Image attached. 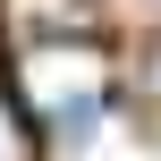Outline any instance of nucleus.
<instances>
[{"mask_svg": "<svg viewBox=\"0 0 161 161\" xmlns=\"http://www.w3.org/2000/svg\"><path fill=\"white\" fill-rule=\"evenodd\" d=\"M0 161H42L34 153V119H25L17 93H0Z\"/></svg>", "mask_w": 161, "mask_h": 161, "instance_id": "obj_1", "label": "nucleus"}, {"mask_svg": "<svg viewBox=\"0 0 161 161\" xmlns=\"http://www.w3.org/2000/svg\"><path fill=\"white\" fill-rule=\"evenodd\" d=\"M136 110H144V119L161 127V51L144 59V68H136Z\"/></svg>", "mask_w": 161, "mask_h": 161, "instance_id": "obj_2", "label": "nucleus"}]
</instances>
